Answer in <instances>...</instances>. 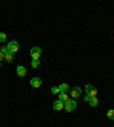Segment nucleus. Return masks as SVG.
Segmentation results:
<instances>
[{
    "instance_id": "f3484780",
    "label": "nucleus",
    "mask_w": 114,
    "mask_h": 127,
    "mask_svg": "<svg viewBox=\"0 0 114 127\" xmlns=\"http://www.w3.org/2000/svg\"><path fill=\"white\" fill-rule=\"evenodd\" d=\"M2 61H4V53L0 51V68H2Z\"/></svg>"
},
{
    "instance_id": "4468645a",
    "label": "nucleus",
    "mask_w": 114,
    "mask_h": 127,
    "mask_svg": "<svg viewBox=\"0 0 114 127\" xmlns=\"http://www.w3.org/2000/svg\"><path fill=\"white\" fill-rule=\"evenodd\" d=\"M0 42H2V44H8V42H10V40H8V34H6V32H0Z\"/></svg>"
},
{
    "instance_id": "20e7f679",
    "label": "nucleus",
    "mask_w": 114,
    "mask_h": 127,
    "mask_svg": "<svg viewBox=\"0 0 114 127\" xmlns=\"http://www.w3.org/2000/svg\"><path fill=\"white\" fill-rule=\"evenodd\" d=\"M72 110H76V101L74 99H69L65 102V112H72Z\"/></svg>"
},
{
    "instance_id": "2eb2a0df",
    "label": "nucleus",
    "mask_w": 114,
    "mask_h": 127,
    "mask_svg": "<svg viewBox=\"0 0 114 127\" xmlns=\"http://www.w3.org/2000/svg\"><path fill=\"white\" fill-rule=\"evenodd\" d=\"M33 68H38V66H40V59H33Z\"/></svg>"
},
{
    "instance_id": "f8f14e48",
    "label": "nucleus",
    "mask_w": 114,
    "mask_h": 127,
    "mask_svg": "<svg viewBox=\"0 0 114 127\" xmlns=\"http://www.w3.org/2000/svg\"><path fill=\"white\" fill-rule=\"evenodd\" d=\"M15 72H17V76H21V78H23V76L27 74V68H25V66H17Z\"/></svg>"
},
{
    "instance_id": "f257e3e1",
    "label": "nucleus",
    "mask_w": 114,
    "mask_h": 127,
    "mask_svg": "<svg viewBox=\"0 0 114 127\" xmlns=\"http://www.w3.org/2000/svg\"><path fill=\"white\" fill-rule=\"evenodd\" d=\"M84 93H86V95L82 97V99H84V101H87V99H89V97H97V89H95V87H93L91 84H87L86 87H84Z\"/></svg>"
},
{
    "instance_id": "9b49d317",
    "label": "nucleus",
    "mask_w": 114,
    "mask_h": 127,
    "mask_svg": "<svg viewBox=\"0 0 114 127\" xmlns=\"http://www.w3.org/2000/svg\"><path fill=\"white\" fill-rule=\"evenodd\" d=\"M13 57H15V53H10V51H8V53L4 55V61H6V63H11V61H13Z\"/></svg>"
},
{
    "instance_id": "a211bd4d",
    "label": "nucleus",
    "mask_w": 114,
    "mask_h": 127,
    "mask_svg": "<svg viewBox=\"0 0 114 127\" xmlns=\"http://www.w3.org/2000/svg\"><path fill=\"white\" fill-rule=\"evenodd\" d=\"M112 85H114V84H112Z\"/></svg>"
},
{
    "instance_id": "7ed1b4c3",
    "label": "nucleus",
    "mask_w": 114,
    "mask_h": 127,
    "mask_svg": "<svg viewBox=\"0 0 114 127\" xmlns=\"http://www.w3.org/2000/svg\"><path fill=\"white\" fill-rule=\"evenodd\" d=\"M6 48H8L10 53H15V51H19V42L17 40H10V42L6 44Z\"/></svg>"
},
{
    "instance_id": "ddd939ff",
    "label": "nucleus",
    "mask_w": 114,
    "mask_h": 127,
    "mask_svg": "<svg viewBox=\"0 0 114 127\" xmlns=\"http://www.w3.org/2000/svg\"><path fill=\"white\" fill-rule=\"evenodd\" d=\"M49 91H51V95H59V93H61L59 85H51V87H49Z\"/></svg>"
},
{
    "instance_id": "9d476101",
    "label": "nucleus",
    "mask_w": 114,
    "mask_h": 127,
    "mask_svg": "<svg viewBox=\"0 0 114 127\" xmlns=\"http://www.w3.org/2000/svg\"><path fill=\"white\" fill-rule=\"evenodd\" d=\"M59 89H61V93H69V91H71V85L69 84H59Z\"/></svg>"
},
{
    "instance_id": "1a4fd4ad",
    "label": "nucleus",
    "mask_w": 114,
    "mask_h": 127,
    "mask_svg": "<svg viewBox=\"0 0 114 127\" xmlns=\"http://www.w3.org/2000/svg\"><path fill=\"white\" fill-rule=\"evenodd\" d=\"M86 102H87L89 106H97V104H99V99H97V97H89Z\"/></svg>"
},
{
    "instance_id": "39448f33",
    "label": "nucleus",
    "mask_w": 114,
    "mask_h": 127,
    "mask_svg": "<svg viewBox=\"0 0 114 127\" xmlns=\"http://www.w3.org/2000/svg\"><path fill=\"white\" fill-rule=\"evenodd\" d=\"M31 57H33V59H40V57H42V49L38 48V46H34V48L31 49Z\"/></svg>"
},
{
    "instance_id": "f03ea898",
    "label": "nucleus",
    "mask_w": 114,
    "mask_h": 127,
    "mask_svg": "<svg viewBox=\"0 0 114 127\" xmlns=\"http://www.w3.org/2000/svg\"><path fill=\"white\" fill-rule=\"evenodd\" d=\"M82 93H84V89H82V87H71V91H69V97H71V99H80L82 97Z\"/></svg>"
},
{
    "instance_id": "dca6fc26",
    "label": "nucleus",
    "mask_w": 114,
    "mask_h": 127,
    "mask_svg": "<svg viewBox=\"0 0 114 127\" xmlns=\"http://www.w3.org/2000/svg\"><path fill=\"white\" fill-rule=\"evenodd\" d=\"M107 116H109V118H110V120H114V108H110V110H109V112H107Z\"/></svg>"
},
{
    "instance_id": "0eeeda50",
    "label": "nucleus",
    "mask_w": 114,
    "mask_h": 127,
    "mask_svg": "<svg viewBox=\"0 0 114 127\" xmlns=\"http://www.w3.org/2000/svg\"><path fill=\"white\" fill-rule=\"evenodd\" d=\"M31 85H33V87H40V85H42V80L38 78V76H34V78L31 80Z\"/></svg>"
},
{
    "instance_id": "6e6552de",
    "label": "nucleus",
    "mask_w": 114,
    "mask_h": 127,
    "mask_svg": "<svg viewBox=\"0 0 114 127\" xmlns=\"http://www.w3.org/2000/svg\"><path fill=\"white\" fill-rule=\"evenodd\" d=\"M69 99H71L69 93H59V95H57V101H61V102H67Z\"/></svg>"
},
{
    "instance_id": "423d86ee",
    "label": "nucleus",
    "mask_w": 114,
    "mask_h": 127,
    "mask_svg": "<svg viewBox=\"0 0 114 127\" xmlns=\"http://www.w3.org/2000/svg\"><path fill=\"white\" fill-rule=\"evenodd\" d=\"M53 110H55V112H61V110H65V102H61V101H55V102H53Z\"/></svg>"
}]
</instances>
